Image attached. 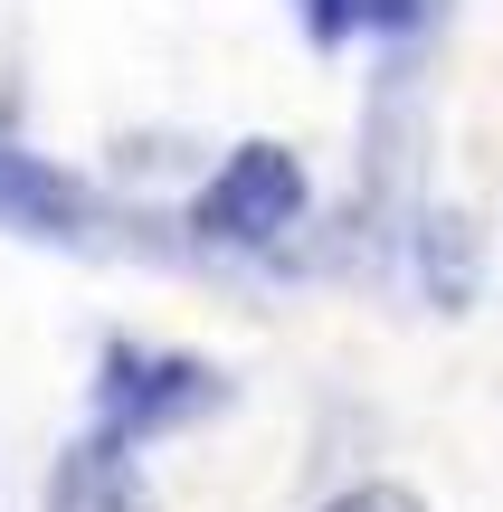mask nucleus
<instances>
[{
    "label": "nucleus",
    "instance_id": "obj_2",
    "mask_svg": "<svg viewBox=\"0 0 503 512\" xmlns=\"http://www.w3.org/2000/svg\"><path fill=\"white\" fill-rule=\"evenodd\" d=\"M295 219H304V162L285 143H247L200 190V238H228V247H276Z\"/></svg>",
    "mask_w": 503,
    "mask_h": 512
},
{
    "label": "nucleus",
    "instance_id": "obj_1",
    "mask_svg": "<svg viewBox=\"0 0 503 512\" xmlns=\"http://www.w3.org/2000/svg\"><path fill=\"white\" fill-rule=\"evenodd\" d=\"M228 399V380L209 361H181V351H133V342H114L105 351V380H95V408H105V427L114 437H162V427H190V418H209V408Z\"/></svg>",
    "mask_w": 503,
    "mask_h": 512
},
{
    "label": "nucleus",
    "instance_id": "obj_4",
    "mask_svg": "<svg viewBox=\"0 0 503 512\" xmlns=\"http://www.w3.org/2000/svg\"><path fill=\"white\" fill-rule=\"evenodd\" d=\"M0 209H10L19 228H38V238H67L76 228V190L57 181V171H38L29 152L0 143Z\"/></svg>",
    "mask_w": 503,
    "mask_h": 512
},
{
    "label": "nucleus",
    "instance_id": "obj_6",
    "mask_svg": "<svg viewBox=\"0 0 503 512\" xmlns=\"http://www.w3.org/2000/svg\"><path fill=\"white\" fill-rule=\"evenodd\" d=\"M323 512H428V503H418L409 484H380V475H371V484H352V494H333Z\"/></svg>",
    "mask_w": 503,
    "mask_h": 512
},
{
    "label": "nucleus",
    "instance_id": "obj_3",
    "mask_svg": "<svg viewBox=\"0 0 503 512\" xmlns=\"http://www.w3.org/2000/svg\"><path fill=\"white\" fill-rule=\"evenodd\" d=\"M48 512H152V484H143V465H133V437H114V427L76 437L67 456H57V475H48Z\"/></svg>",
    "mask_w": 503,
    "mask_h": 512
},
{
    "label": "nucleus",
    "instance_id": "obj_5",
    "mask_svg": "<svg viewBox=\"0 0 503 512\" xmlns=\"http://www.w3.org/2000/svg\"><path fill=\"white\" fill-rule=\"evenodd\" d=\"M418 275H428V294H437L447 313H466V294H475V228L456 219V209H447V219H428V247H418Z\"/></svg>",
    "mask_w": 503,
    "mask_h": 512
}]
</instances>
